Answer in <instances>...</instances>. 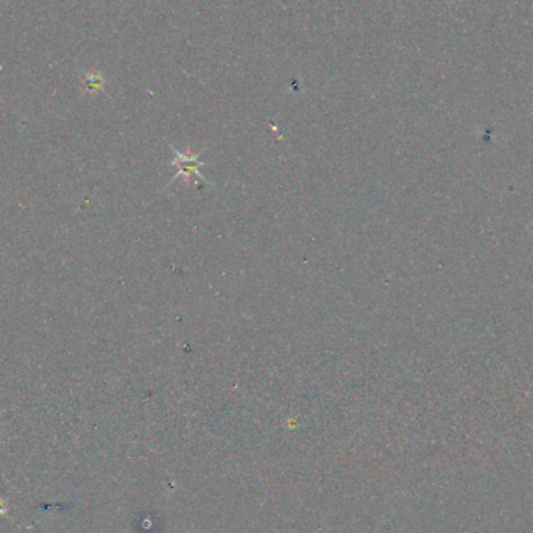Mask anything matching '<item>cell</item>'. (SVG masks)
I'll use <instances>...</instances> for the list:
<instances>
[{"instance_id": "6da1fadb", "label": "cell", "mask_w": 533, "mask_h": 533, "mask_svg": "<svg viewBox=\"0 0 533 533\" xmlns=\"http://www.w3.org/2000/svg\"><path fill=\"white\" fill-rule=\"evenodd\" d=\"M175 164L178 166V175H187V177H191V175H198V177L202 178V175L198 173V171L203 164L202 162H198L197 155L186 156V155L178 153L177 151V159H175Z\"/></svg>"}, {"instance_id": "7a4b0ae2", "label": "cell", "mask_w": 533, "mask_h": 533, "mask_svg": "<svg viewBox=\"0 0 533 533\" xmlns=\"http://www.w3.org/2000/svg\"><path fill=\"white\" fill-rule=\"evenodd\" d=\"M5 514H8V507H7V502H5V499L0 498V518H3Z\"/></svg>"}]
</instances>
